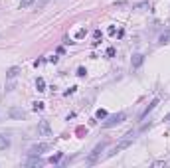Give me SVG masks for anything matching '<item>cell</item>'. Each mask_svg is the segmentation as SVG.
Returning a JSON list of instances; mask_svg holds the SVG:
<instances>
[{
  "mask_svg": "<svg viewBox=\"0 0 170 168\" xmlns=\"http://www.w3.org/2000/svg\"><path fill=\"white\" fill-rule=\"evenodd\" d=\"M42 109H44V103L42 101H36L34 103V111H42Z\"/></svg>",
  "mask_w": 170,
  "mask_h": 168,
  "instance_id": "obj_15",
  "label": "cell"
},
{
  "mask_svg": "<svg viewBox=\"0 0 170 168\" xmlns=\"http://www.w3.org/2000/svg\"><path fill=\"white\" fill-rule=\"evenodd\" d=\"M107 32H109V36H115V34H117V28H115V26H111Z\"/></svg>",
  "mask_w": 170,
  "mask_h": 168,
  "instance_id": "obj_21",
  "label": "cell"
},
{
  "mask_svg": "<svg viewBox=\"0 0 170 168\" xmlns=\"http://www.w3.org/2000/svg\"><path fill=\"white\" fill-rule=\"evenodd\" d=\"M105 146H107V142H101V144H97V146L93 148V152L89 154V158H87V162H89V164H93V162H95V160L99 158V154H101V152L105 150Z\"/></svg>",
  "mask_w": 170,
  "mask_h": 168,
  "instance_id": "obj_4",
  "label": "cell"
},
{
  "mask_svg": "<svg viewBox=\"0 0 170 168\" xmlns=\"http://www.w3.org/2000/svg\"><path fill=\"white\" fill-rule=\"evenodd\" d=\"M107 56H109V57L115 56V48H109V50H107Z\"/></svg>",
  "mask_w": 170,
  "mask_h": 168,
  "instance_id": "obj_22",
  "label": "cell"
},
{
  "mask_svg": "<svg viewBox=\"0 0 170 168\" xmlns=\"http://www.w3.org/2000/svg\"><path fill=\"white\" fill-rule=\"evenodd\" d=\"M152 166H154V168H162V166H166V162H162V160H158V162H154Z\"/></svg>",
  "mask_w": 170,
  "mask_h": 168,
  "instance_id": "obj_19",
  "label": "cell"
},
{
  "mask_svg": "<svg viewBox=\"0 0 170 168\" xmlns=\"http://www.w3.org/2000/svg\"><path fill=\"white\" fill-rule=\"evenodd\" d=\"M36 89H38V91H46V81H44L42 77H38V81H36Z\"/></svg>",
  "mask_w": 170,
  "mask_h": 168,
  "instance_id": "obj_12",
  "label": "cell"
},
{
  "mask_svg": "<svg viewBox=\"0 0 170 168\" xmlns=\"http://www.w3.org/2000/svg\"><path fill=\"white\" fill-rule=\"evenodd\" d=\"M123 121H125V113H117V115H111V117L103 123V127L109 129V127H115V125H119V123H123Z\"/></svg>",
  "mask_w": 170,
  "mask_h": 168,
  "instance_id": "obj_3",
  "label": "cell"
},
{
  "mask_svg": "<svg viewBox=\"0 0 170 168\" xmlns=\"http://www.w3.org/2000/svg\"><path fill=\"white\" fill-rule=\"evenodd\" d=\"M142 61H144V56H142V54H137V56H133V67H141Z\"/></svg>",
  "mask_w": 170,
  "mask_h": 168,
  "instance_id": "obj_10",
  "label": "cell"
},
{
  "mask_svg": "<svg viewBox=\"0 0 170 168\" xmlns=\"http://www.w3.org/2000/svg\"><path fill=\"white\" fill-rule=\"evenodd\" d=\"M93 36H95V40H99V38H101V30H95V34H93Z\"/></svg>",
  "mask_w": 170,
  "mask_h": 168,
  "instance_id": "obj_23",
  "label": "cell"
},
{
  "mask_svg": "<svg viewBox=\"0 0 170 168\" xmlns=\"http://www.w3.org/2000/svg\"><path fill=\"white\" fill-rule=\"evenodd\" d=\"M26 164H28V166H42V164H44V160H42V158H38V156H32L30 160H26Z\"/></svg>",
  "mask_w": 170,
  "mask_h": 168,
  "instance_id": "obj_9",
  "label": "cell"
},
{
  "mask_svg": "<svg viewBox=\"0 0 170 168\" xmlns=\"http://www.w3.org/2000/svg\"><path fill=\"white\" fill-rule=\"evenodd\" d=\"M52 148V144H48V142H40V144H34L32 148L28 150L30 156H40L42 152H46V150H50Z\"/></svg>",
  "mask_w": 170,
  "mask_h": 168,
  "instance_id": "obj_2",
  "label": "cell"
},
{
  "mask_svg": "<svg viewBox=\"0 0 170 168\" xmlns=\"http://www.w3.org/2000/svg\"><path fill=\"white\" fill-rule=\"evenodd\" d=\"M168 40H170V32H166V34H162V36H160V40H158V42H160V44H168Z\"/></svg>",
  "mask_w": 170,
  "mask_h": 168,
  "instance_id": "obj_13",
  "label": "cell"
},
{
  "mask_svg": "<svg viewBox=\"0 0 170 168\" xmlns=\"http://www.w3.org/2000/svg\"><path fill=\"white\" fill-rule=\"evenodd\" d=\"M8 146H10V140L6 139L4 135H0V150H6Z\"/></svg>",
  "mask_w": 170,
  "mask_h": 168,
  "instance_id": "obj_11",
  "label": "cell"
},
{
  "mask_svg": "<svg viewBox=\"0 0 170 168\" xmlns=\"http://www.w3.org/2000/svg\"><path fill=\"white\" fill-rule=\"evenodd\" d=\"M85 73H87V69H85V67H79V69H77V75H79V77H83Z\"/></svg>",
  "mask_w": 170,
  "mask_h": 168,
  "instance_id": "obj_17",
  "label": "cell"
},
{
  "mask_svg": "<svg viewBox=\"0 0 170 168\" xmlns=\"http://www.w3.org/2000/svg\"><path fill=\"white\" fill-rule=\"evenodd\" d=\"M156 105H158V99H154V101H152V103H150V105H148V107H146V109H144V113H142V115H141V121H144V119H146V117H148V113L152 111V109H154V107H156Z\"/></svg>",
  "mask_w": 170,
  "mask_h": 168,
  "instance_id": "obj_8",
  "label": "cell"
},
{
  "mask_svg": "<svg viewBox=\"0 0 170 168\" xmlns=\"http://www.w3.org/2000/svg\"><path fill=\"white\" fill-rule=\"evenodd\" d=\"M38 135H42V137H50V135H52V129H50V123H48V121H40V125H38Z\"/></svg>",
  "mask_w": 170,
  "mask_h": 168,
  "instance_id": "obj_5",
  "label": "cell"
},
{
  "mask_svg": "<svg viewBox=\"0 0 170 168\" xmlns=\"http://www.w3.org/2000/svg\"><path fill=\"white\" fill-rule=\"evenodd\" d=\"M95 117H97V119H105V117H107V111H105V109H99V111L95 113Z\"/></svg>",
  "mask_w": 170,
  "mask_h": 168,
  "instance_id": "obj_14",
  "label": "cell"
},
{
  "mask_svg": "<svg viewBox=\"0 0 170 168\" xmlns=\"http://www.w3.org/2000/svg\"><path fill=\"white\" fill-rule=\"evenodd\" d=\"M8 115H10L12 119H24V117H26V111H24V109H16V107H12V109L8 111Z\"/></svg>",
  "mask_w": 170,
  "mask_h": 168,
  "instance_id": "obj_6",
  "label": "cell"
},
{
  "mask_svg": "<svg viewBox=\"0 0 170 168\" xmlns=\"http://www.w3.org/2000/svg\"><path fill=\"white\" fill-rule=\"evenodd\" d=\"M131 142H133V133H129V135H127V139H123V140H121V142H119V144L115 146V148L111 150V152H109V154H107V156H113V154H117V152L125 150L127 146H131Z\"/></svg>",
  "mask_w": 170,
  "mask_h": 168,
  "instance_id": "obj_1",
  "label": "cell"
},
{
  "mask_svg": "<svg viewBox=\"0 0 170 168\" xmlns=\"http://www.w3.org/2000/svg\"><path fill=\"white\" fill-rule=\"evenodd\" d=\"M18 73H20V67H10V69L6 71V79H10V81H12V79H16V77H18Z\"/></svg>",
  "mask_w": 170,
  "mask_h": 168,
  "instance_id": "obj_7",
  "label": "cell"
},
{
  "mask_svg": "<svg viewBox=\"0 0 170 168\" xmlns=\"http://www.w3.org/2000/svg\"><path fill=\"white\" fill-rule=\"evenodd\" d=\"M61 156H63L61 152H59V154H56V156H52V162H59V160H61Z\"/></svg>",
  "mask_w": 170,
  "mask_h": 168,
  "instance_id": "obj_18",
  "label": "cell"
},
{
  "mask_svg": "<svg viewBox=\"0 0 170 168\" xmlns=\"http://www.w3.org/2000/svg\"><path fill=\"white\" fill-rule=\"evenodd\" d=\"M32 2H34V0H24V2L20 4V8H28V6L32 4Z\"/></svg>",
  "mask_w": 170,
  "mask_h": 168,
  "instance_id": "obj_16",
  "label": "cell"
},
{
  "mask_svg": "<svg viewBox=\"0 0 170 168\" xmlns=\"http://www.w3.org/2000/svg\"><path fill=\"white\" fill-rule=\"evenodd\" d=\"M85 34H87V30H85V28H81L79 32H77V38H83Z\"/></svg>",
  "mask_w": 170,
  "mask_h": 168,
  "instance_id": "obj_20",
  "label": "cell"
}]
</instances>
